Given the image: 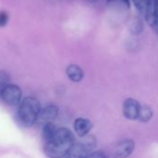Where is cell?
<instances>
[{"label":"cell","mask_w":158,"mask_h":158,"mask_svg":"<svg viewBox=\"0 0 158 158\" xmlns=\"http://www.w3.org/2000/svg\"><path fill=\"white\" fill-rule=\"evenodd\" d=\"M76 143L75 136L67 127H58L52 139L44 145L45 154L48 158H64Z\"/></svg>","instance_id":"obj_1"},{"label":"cell","mask_w":158,"mask_h":158,"mask_svg":"<svg viewBox=\"0 0 158 158\" xmlns=\"http://www.w3.org/2000/svg\"><path fill=\"white\" fill-rule=\"evenodd\" d=\"M2 100L9 105H19L22 102L23 92L19 86L15 84H9L0 94Z\"/></svg>","instance_id":"obj_3"},{"label":"cell","mask_w":158,"mask_h":158,"mask_svg":"<svg viewBox=\"0 0 158 158\" xmlns=\"http://www.w3.org/2000/svg\"><path fill=\"white\" fill-rule=\"evenodd\" d=\"M73 130L75 134L80 137V138H85L88 135H89L92 127H93V123L90 119L86 118V117H77L74 119L73 124Z\"/></svg>","instance_id":"obj_5"},{"label":"cell","mask_w":158,"mask_h":158,"mask_svg":"<svg viewBox=\"0 0 158 158\" xmlns=\"http://www.w3.org/2000/svg\"><path fill=\"white\" fill-rule=\"evenodd\" d=\"M42 107L40 102L35 97L24 98L19 108V117L22 123L26 127H32L37 122V118Z\"/></svg>","instance_id":"obj_2"},{"label":"cell","mask_w":158,"mask_h":158,"mask_svg":"<svg viewBox=\"0 0 158 158\" xmlns=\"http://www.w3.org/2000/svg\"><path fill=\"white\" fill-rule=\"evenodd\" d=\"M132 2L137 10L145 15L148 7V0H132Z\"/></svg>","instance_id":"obj_13"},{"label":"cell","mask_w":158,"mask_h":158,"mask_svg":"<svg viewBox=\"0 0 158 158\" xmlns=\"http://www.w3.org/2000/svg\"><path fill=\"white\" fill-rule=\"evenodd\" d=\"M10 84V77L5 72H0V94L2 90Z\"/></svg>","instance_id":"obj_14"},{"label":"cell","mask_w":158,"mask_h":158,"mask_svg":"<svg viewBox=\"0 0 158 158\" xmlns=\"http://www.w3.org/2000/svg\"><path fill=\"white\" fill-rule=\"evenodd\" d=\"M90 152H92L82 141H80L73 145L64 158H86V156H88Z\"/></svg>","instance_id":"obj_9"},{"label":"cell","mask_w":158,"mask_h":158,"mask_svg":"<svg viewBox=\"0 0 158 158\" xmlns=\"http://www.w3.org/2000/svg\"><path fill=\"white\" fill-rule=\"evenodd\" d=\"M135 150V141L132 139H124L115 145V156L117 158H128Z\"/></svg>","instance_id":"obj_7"},{"label":"cell","mask_w":158,"mask_h":158,"mask_svg":"<svg viewBox=\"0 0 158 158\" xmlns=\"http://www.w3.org/2000/svg\"><path fill=\"white\" fill-rule=\"evenodd\" d=\"M152 117H153L152 109L147 104H141L139 113L138 121H139L141 123H148L152 119Z\"/></svg>","instance_id":"obj_10"},{"label":"cell","mask_w":158,"mask_h":158,"mask_svg":"<svg viewBox=\"0 0 158 158\" xmlns=\"http://www.w3.org/2000/svg\"><path fill=\"white\" fill-rule=\"evenodd\" d=\"M88 2H91V3H93V2H96L97 0H87Z\"/></svg>","instance_id":"obj_17"},{"label":"cell","mask_w":158,"mask_h":158,"mask_svg":"<svg viewBox=\"0 0 158 158\" xmlns=\"http://www.w3.org/2000/svg\"><path fill=\"white\" fill-rule=\"evenodd\" d=\"M59 107L55 104H48L45 107H43L39 113L37 122L38 124L45 125L47 123L53 122L59 115Z\"/></svg>","instance_id":"obj_6"},{"label":"cell","mask_w":158,"mask_h":158,"mask_svg":"<svg viewBox=\"0 0 158 158\" xmlns=\"http://www.w3.org/2000/svg\"><path fill=\"white\" fill-rule=\"evenodd\" d=\"M8 22H9V15L7 14L6 11H1L0 12V27L6 26Z\"/></svg>","instance_id":"obj_16"},{"label":"cell","mask_w":158,"mask_h":158,"mask_svg":"<svg viewBox=\"0 0 158 158\" xmlns=\"http://www.w3.org/2000/svg\"><path fill=\"white\" fill-rule=\"evenodd\" d=\"M140 105L141 104L133 98H127L125 100L122 106V113L124 117L130 121L138 120Z\"/></svg>","instance_id":"obj_4"},{"label":"cell","mask_w":158,"mask_h":158,"mask_svg":"<svg viewBox=\"0 0 158 158\" xmlns=\"http://www.w3.org/2000/svg\"><path fill=\"white\" fill-rule=\"evenodd\" d=\"M142 30H143V24H142L140 19L139 18L135 19L132 22L131 25H130V31H131V33L134 34V35H139Z\"/></svg>","instance_id":"obj_12"},{"label":"cell","mask_w":158,"mask_h":158,"mask_svg":"<svg viewBox=\"0 0 158 158\" xmlns=\"http://www.w3.org/2000/svg\"><path fill=\"white\" fill-rule=\"evenodd\" d=\"M86 158H112V157L102 151H94L90 152L88 156H86Z\"/></svg>","instance_id":"obj_15"},{"label":"cell","mask_w":158,"mask_h":158,"mask_svg":"<svg viewBox=\"0 0 158 158\" xmlns=\"http://www.w3.org/2000/svg\"><path fill=\"white\" fill-rule=\"evenodd\" d=\"M57 127L55 126V124L53 122L50 123H47L45 125H43V128H42V137L44 139V142H48L49 141L52 137L54 136L56 130H57Z\"/></svg>","instance_id":"obj_11"},{"label":"cell","mask_w":158,"mask_h":158,"mask_svg":"<svg viewBox=\"0 0 158 158\" xmlns=\"http://www.w3.org/2000/svg\"><path fill=\"white\" fill-rule=\"evenodd\" d=\"M67 77L73 83H79L83 80L85 73L83 69L77 64H69L65 69Z\"/></svg>","instance_id":"obj_8"}]
</instances>
